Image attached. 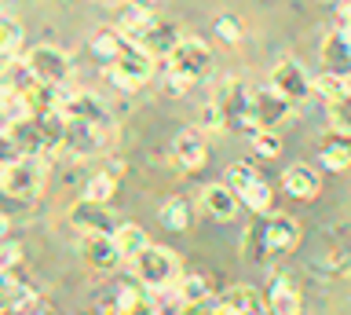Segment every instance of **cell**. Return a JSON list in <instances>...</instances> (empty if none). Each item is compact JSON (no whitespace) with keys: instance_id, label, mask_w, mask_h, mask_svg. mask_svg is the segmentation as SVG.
Listing matches in <instances>:
<instances>
[{"instance_id":"1","label":"cell","mask_w":351,"mask_h":315,"mask_svg":"<svg viewBox=\"0 0 351 315\" xmlns=\"http://www.w3.org/2000/svg\"><path fill=\"white\" fill-rule=\"evenodd\" d=\"M165 62H169V92L183 95L213 73V48L202 37H180Z\"/></svg>"},{"instance_id":"2","label":"cell","mask_w":351,"mask_h":315,"mask_svg":"<svg viewBox=\"0 0 351 315\" xmlns=\"http://www.w3.org/2000/svg\"><path fill=\"white\" fill-rule=\"evenodd\" d=\"M121 34H125V40H132V45L147 48L154 59L158 56H169L172 45L180 40V26L176 23H165V19H158L150 12V8H139V4H128L125 15H121Z\"/></svg>"},{"instance_id":"3","label":"cell","mask_w":351,"mask_h":315,"mask_svg":"<svg viewBox=\"0 0 351 315\" xmlns=\"http://www.w3.org/2000/svg\"><path fill=\"white\" fill-rule=\"evenodd\" d=\"M132 271H136L139 286H147L150 293L158 290H172L183 275V260L165 246H147L143 253L132 257Z\"/></svg>"},{"instance_id":"4","label":"cell","mask_w":351,"mask_h":315,"mask_svg":"<svg viewBox=\"0 0 351 315\" xmlns=\"http://www.w3.org/2000/svg\"><path fill=\"white\" fill-rule=\"evenodd\" d=\"M44 191V165L37 154H22L0 165V194L11 202H37Z\"/></svg>"},{"instance_id":"5","label":"cell","mask_w":351,"mask_h":315,"mask_svg":"<svg viewBox=\"0 0 351 315\" xmlns=\"http://www.w3.org/2000/svg\"><path fill=\"white\" fill-rule=\"evenodd\" d=\"M213 103L219 106V114H223V125L234 128V132H245L252 136L256 132V117H252V89L245 81L238 78H227L223 84H216L213 92Z\"/></svg>"},{"instance_id":"6","label":"cell","mask_w":351,"mask_h":315,"mask_svg":"<svg viewBox=\"0 0 351 315\" xmlns=\"http://www.w3.org/2000/svg\"><path fill=\"white\" fill-rule=\"evenodd\" d=\"M106 78H110V84H117L121 92H139L143 84H150V78H154V56L147 48H139L128 40V45L117 51V59L106 62Z\"/></svg>"},{"instance_id":"7","label":"cell","mask_w":351,"mask_h":315,"mask_svg":"<svg viewBox=\"0 0 351 315\" xmlns=\"http://www.w3.org/2000/svg\"><path fill=\"white\" fill-rule=\"evenodd\" d=\"M117 139V121L103 117V121H66V143L62 150H70L77 158H95L103 150L114 147Z\"/></svg>"},{"instance_id":"8","label":"cell","mask_w":351,"mask_h":315,"mask_svg":"<svg viewBox=\"0 0 351 315\" xmlns=\"http://www.w3.org/2000/svg\"><path fill=\"white\" fill-rule=\"evenodd\" d=\"M22 59H26V67L33 70V78H37V81L70 84V78H73V59L66 56L62 48H55V45H33Z\"/></svg>"},{"instance_id":"9","label":"cell","mask_w":351,"mask_h":315,"mask_svg":"<svg viewBox=\"0 0 351 315\" xmlns=\"http://www.w3.org/2000/svg\"><path fill=\"white\" fill-rule=\"evenodd\" d=\"M267 84L278 95H285L293 106H300L307 95H315L311 92V73L304 70V62H296V59H278L271 67V73H267Z\"/></svg>"},{"instance_id":"10","label":"cell","mask_w":351,"mask_h":315,"mask_svg":"<svg viewBox=\"0 0 351 315\" xmlns=\"http://www.w3.org/2000/svg\"><path fill=\"white\" fill-rule=\"evenodd\" d=\"M70 227H77L81 235H114L117 216L110 209V202H92V198H77L66 213Z\"/></svg>"},{"instance_id":"11","label":"cell","mask_w":351,"mask_h":315,"mask_svg":"<svg viewBox=\"0 0 351 315\" xmlns=\"http://www.w3.org/2000/svg\"><path fill=\"white\" fill-rule=\"evenodd\" d=\"M252 117H256L260 128H278V125L289 121V117H296V110L285 95H278L267 84V89H252Z\"/></svg>"},{"instance_id":"12","label":"cell","mask_w":351,"mask_h":315,"mask_svg":"<svg viewBox=\"0 0 351 315\" xmlns=\"http://www.w3.org/2000/svg\"><path fill=\"white\" fill-rule=\"evenodd\" d=\"M172 161L180 172H197L208 161V143L202 128H183L180 136L172 139Z\"/></svg>"},{"instance_id":"13","label":"cell","mask_w":351,"mask_h":315,"mask_svg":"<svg viewBox=\"0 0 351 315\" xmlns=\"http://www.w3.org/2000/svg\"><path fill=\"white\" fill-rule=\"evenodd\" d=\"M208 308L213 312H234V315H260L267 308V301H263V293L256 286H249V282H238V286H230L227 293H219L216 301H208Z\"/></svg>"},{"instance_id":"14","label":"cell","mask_w":351,"mask_h":315,"mask_svg":"<svg viewBox=\"0 0 351 315\" xmlns=\"http://www.w3.org/2000/svg\"><path fill=\"white\" fill-rule=\"evenodd\" d=\"M322 67L333 73H351V23H340L322 40Z\"/></svg>"},{"instance_id":"15","label":"cell","mask_w":351,"mask_h":315,"mask_svg":"<svg viewBox=\"0 0 351 315\" xmlns=\"http://www.w3.org/2000/svg\"><path fill=\"white\" fill-rule=\"evenodd\" d=\"M81 257H84V264L95 268V271H114L121 260H125L117 242H114V235H81Z\"/></svg>"},{"instance_id":"16","label":"cell","mask_w":351,"mask_h":315,"mask_svg":"<svg viewBox=\"0 0 351 315\" xmlns=\"http://www.w3.org/2000/svg\"><path fill=\"white\" fill-rule=\"evenodd\" d=\"M282 187L289 198L311 202V198H318V191H322V176H318V169H311L307 161H293L289 169H282Z\"/></svg>"},{"instance_id":"17","label":"cell","mask_w":351,"mask_h":315,"mask_svg":"<svg viewBox=\"0 0 351 315\" xmlns=\"http://www.w3.org/2000/svg\"><path fill=\"white\" fill-rule=\"evenodd\" d=\"M62 117L66 121H103L110 117L106 103L99 100L95 92H84V89H66V100H62Z\"/></svg>"},{"instance_id":"18","label":"cell","mask_w":351,"mask_h":315,"mask_svg":"<svg viewBox=\"0 0 351 315\" xmlns=\"http://www.w3.org/2000/svg\"><path fill=\"white\" fill-rule=\"evenodd\" d=\"M263 235H267V249L271 257H282V253H293L300 246V224L285 213H274L267 224H263Z\"/></svg>"},{"instance_id":"19","label":"cell","mask_w":351,"mask_h":315,"mask_svg":"<svg viewBox=\"0 0 351 315\" xmlns=\"http://www.w3.org/2000/svg\"><path fill=\"white\" fill-rule=\"evenodd\" d=\"M202 213H208L213 220H234V213H238V191L234 187H227V183H208V187H202Z\"/></svg>"},{"instance_id":"20","label":"cell","mask_w":351,"mask_h":315,"mask_svg":"<svg viewBox=\"0 0 351 315\" xmlns=\"http://www.w3.org/2000/svg\"><path fill=\"white\" fill-rule=\"evenodd\" d=\"M267 308L278 312V315H296L300 312V290H296L285 275H274L271 293H267Z\"/></svg>"},{"instance_id":"21","label":"cell","mask_w":351,"mask_h":315,"mask_svg":"<svg viewBox=\"0 0 351 315\" xmlns=\"http://www.w3.org/2000/svg\"><path fill=\"white\" fill-rule=\"evenodd\" d=\"M318 158H322V169H329V172L351 169V136L333 132V139H326L322 150H318Z\"/></svg>"},{"instance_id":"22","label":"cell","mask_w":351,"mask_h":315,"mask_svg":"<svg viewBox=\"0 0 351 315\" xmlns=\"http://www.w3.org/2000/svg\"><path fill=\"white\" fill-rule=\"evenodd\" d=\"M176 293H180L183 308H208V301H213V290H208L205 275H180Z\"/></svg>"},{"instance_id":"23","label":"cell","mask_w":351,"mask_h":315,"mask_svg":"<svg viewBox=\"0 0 351 315\" xmlns=\"http://www.w3.org/2000/svg\"><path fill=\"white\" fill-rule=\"evenodd\" d=\"M114 242H117V249H121V257L132 260L136 253H143V249L150 246V238H147V231H143L139 224H117V227H114Z\"/></svg>"},{"instance_id":"24","label":"cell","mask_w":351,"mask_h":315,"mask_svg":"<svg viewBox=\"0 0 351 315\" xmlns=\"http://www.w3.org/2000/svg\"><path fill=\"white\" fill-rule=\"evenodd\" d=\"M238 198H241V205H245V209H252L256 216H263V213H271V209H274L271 183L263 180V176H256V180H252L245 191H238Z\"/></svg>"},{"instance_id":"25","label":"cell","mask_w":351,"mask_h":315,"mask_svg":"<svg viewBox=\"0 0 351 315\" xmlns=\"http://www.w3.org/2000/svg\"><path fill=\"white\" fill-rule=\"evenodd\" d=\"M191 205H186V198H165L161 209H158V220L169 227V231H186L191 227Z\"/></svg>"},{"instance_id":"26","label":"cell","mask_w":351,"mask_h":315,"mask_svg":"<svg viewBox=\"0 0 351 315\" xmlns=\"http://www.w3.org/2000/svg\"><path fill=\"white\" fill-rule=\"evenodd\" d=\"M326 121H329V128H333V132L351 136V89H344L340 95H333V100H329Z\"/></svg>"},{"instance_id":"27","label":"cell","mask_w":351,"mask_h":315,"mask_svg":"<svg viewBox=\"0 0 351 315\" xmlns=\"http://www.w3.org/2000/svg\"><path fill=\"white\" fill-rule=\"evenodd\" d=\"M22 40H26V34H22V23L11 15H0V56L4 59H15L22 51Z\"/></svg>"},{"instance_id":"28","label":"cell","mask_w":351,"mask_h":315,"mask_svg":"<svg viewBox=\"0 0 351 315\" xmlns=\"http://www.w3.org/2000/svg\"><path fill=\"white\" fill-rule=\"evenodd\" d=\"M315 271H322L326 279H351V246H340L333 253H326L315 264Z\"/></svg>"},{"instance_id":"29","label":"cell","mask_w":351,"mask_h":315,"mask_svg":"<svg viewBox=\"0 0 351 315\" xmlns=\"http://www.w3.org/2000/svg\"><path fill=\"white\" fill-rule=\"evenodd\" d=\"M125 45H128V40H125V34H121V30H103V34L92 37V56L103 59V62H110V59H117V51L125 48Z\"/></svg>"},{"instance_id":"30","label":"cell","mask_w":351,"mask_h":315,"mask_svg":"<svg viewBox=\"0 0 351 315\" xmlns=\"http://www.w3.org/2000/svg\"><path fill=\"white\" fill-rule=\"evenodd\" d=\"M81 198H92V202L117 198V176H114V172H95V176L84 183V194H81Z\"/></svg>"},{"instance_id":"31","label":"cell","mask_w":351,"mask_h":315,"mask_svg":"<svg viewBox=\"0 0 351 315\" xmlns=\"http://www.w3.org/2000/svg\"><path fill=\"white\" fill-rule=\"evenodd\" d=\"M344 89H348L344 73H333V70H326V67H322V73H315V78H311V92L322 95V100H333V95H340Z\"/></svg>"},{"instance_id":"32","label":"cell","mask_w":351,"mask_h":315,"mask_svg":"<svg viewBox=\"0 0 351 315\" xmlns=\"http://www.w3.org/2000/svg\"><path fill=\"white\" fill-rule=\"evenodd\" d=\"M241 253H245L249 260H267L271 257V249H267V235H263V224H252L249 231H245V238H241Z\"/></svg>"},{"instance_id":"33","label":"cell","mask_w":351,"mask_h":315,"mask_svg":"<svg viewBox=\"0 0 351 315\" xmlns=\"http://www.w3.org/2000/svg\"><path fill=\"white\" fill-rule=\"evenodd\" d=\"M256 176H260V172H256V165H252V161H230L223 183H227V187H234V191H245Z\"/></svg>"},{"instance_id":"34","label":"cell","mask_w":351,"mask_h":315,"mask_svg":"<svg viewBox=\"0 0 351 315\" xmlns=\"http://www.w3.org/2000/svg\"><path fill=\"white\" fill-rule=\"evenodd\" d=\"M249 139H252V150L263 154V158H278L282 154V139L274 136V128H256Z\"/></svg>"},{"instance_id":"35","label":"cell","mask_w":351,"mask_h":315,"mask_svg":"<svg viewBox=\"0 0 351 315\" xmlns=\"http://www.w3.org/2000/svg\"><path fill=\"white\" fill-rule=\"evenodd\" d=\"M22 260H26V249H22V242H0V271L4 275H11Z\"/></svg>"},{"instance_id":"36","label":"cell","mask_w":351,"mask_h":315,"mask_svg":"<svg viewBox=\"0 0 351 315\" xmlns=\"http://www.w3.org/2000/svg\"><path fill=\"white\" fill-rule=\"evenodd\" d=\"M213 26H216V37L223 40V45H238V40H241V23L234 15H216Z\"/></svg>"},{"instance_id":"37","label":"cell","mask_w":351,"mask_h":315,"mask_svg":"<svg viewBox=\"0 0 351 315\" xmlns=\"http://www.w3.org/2000/svg\"><path fill=\"white\" fill-rule=\"evenodd\" d=\"M202 132H227V125H223V114H219V106L208 100L202 106Z\"/></svg>"},{"instance_id":"38","label":"cell","mask_w":351,"mask_h":315,"mask_svg":"<svg viewBox=\"0 0 351 315\" xmlns=\"http://www.w3.org/2000/svg\"><path fill=\"white\" fill-rule=\"evenodd\" d=\"M22 158V150L15 143V136L8 132V125H0V165H8V161H15Z\"/></svg>"},{"instance_id":"39","label":"cell","mask_w":351,"mask_h":315,"mask_svg":"<svg viewBox=\"0 0 351 315\" xmlns=\"http://www.w3.org/2000/svg\"><path fill=\"white\" fill-rule=\"evenodd\" d=\"M132 4H139V8H150V12H154V8L161 4V0H132Z\"/></svg>"},{"instance_id":"40","label":"cell","mask_w":351,"mask_h":315,"mask_svg":"<svg viewBox=\"0 0 351 315\" xmlns=\"http://www.w3.org/2000/svg\"><path fill=\"white\" fill-rule=\"evenodd\" d=\"M4 231H8V216L0 213V238H4Z\"/></svg>"},{"instance_id":"41","label":"cell","mask_w":351,"mask_h":315,"mask_svg":"<svg viewBox=\"0 0 351 315\" xmlns=\"http://www.w3.org/2000/svg\"><path fill=\"white\" fill-rule=\"evenodd\" d=\"M4 282H8V275H4V271H0V286H4Z\"/></svg>"},{"instance_id":"42","label":"cell","mask_w":351,"mask_h":315,"mask_svg":"<svg viewBox=\"0 0 351 315\" xmlns=\"http://www.w3.org/2000/svg\"><path fill=\"white\" fill-rule=\"evenodd\" d=\"M322 4H337V0H322Z\"/></svg>"},{"instance_id":"43","label":"cell","mask_w":351,"mask_h":315,"mask_svg":"<svg viewBox=\"0 0 351 315\" xmlns=\"http://www.w3.org/2000/svg\"><path fill=\"white\" fill-rule=\"evenodd\" d=\"M344 23H351V19H344Z\"/></svg>"}]
</instances>
